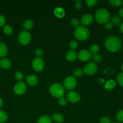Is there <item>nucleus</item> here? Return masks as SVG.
<instances>
[{
    "instance_id": "nucleus-1",
    "label": "nucleus",
    "mask_w": 123,
    "mask_h": 123,
    "mask_svg": "<svg viewBox=\"0 0 123 123\" xmlns=\"http://www.w3.org/2000/svg\"><path fill=\"white\" fill-rule=\"evenodd\" d=\"M121 40L116 36H110L105 41L106 48L112 52L118 51L121 49Z\"/></svg>"
},
{
    "instance_id": "nucleus-2",
    "label": "nucleus",
    "mask_w": 123,
    "mask_h": 123,
    "mask_svg": "<svg viewBox=\"0 0 123 123\" xmlns=\"http://www.w3.org/2000/svg\"><path fill=\"white\" fill-rule=\"evenodd\" d=\"M110 18V13L106 8H100L95 13V19L100 24H106L109 21Z\"/></svg>"
},
{
    "instance_id": "nucleus-3",
    "label": "nucleus",
    "mask_w": 123,
    "mask_h": 123,
    "mask_svg": "<svg viewBox=\"0 0 123 123\" xmlns=\"http://www.w3.org/2000/svg\"><path fill=\"white\" fill-rule=\"evenodd\" d=\"M90 31L84 26H79L75 29L74 31V36L76 39L80 41L87 40L90 37Z\"/></svg>"
},
{
    "instance_id": "nucleus-4",
    "label": "nucleus",
    "mask_w": 123,
    "mask_h": 123,
    "mask_svg": "<svg viewBox=\"0 0 123 123\" xmlns=\"http://www.w3.org/2000/svg\"><path fill=\"white\" fill-rule=\"evenodd\" d=\"M49 92L52 96L55 98H61L65 94V89L61 84L55 83L50 86Z\"/></svg>"
},
{
    "instance_id": "nucleus-5",
    "label": "nucleus",
    "mask_w": 123,
    "mask_h": 123,
    "mask_svg": "<svg viewBox=\"0 0 123 123\" xmlns=\"http://www.w3.org/2000/svg\"><path fill=\"white\" fill-rule=\"evenodd\" d=\"M31 35L28 31H22L18 36V41L22 45H27L31 42Z\"/></svg>"
},
{
    "instance_id": "nucleus-6",
    "label": "nucleus",
    "mask_w": 123,
    "mask_h": 123,
    "mask_svg": "<svg viewBox=\"0 0 123 123\" xmlns=\"http://www.w3.org/2000/svg\"><path fill=\"white\" fill-rule=\"evenodd\" d=\"M77 85V80L76 78L72 76L67 77L64 81V88L68 90H72L75 88Z\"/></svg>"
},
{
    "instance_id": "nucleus-7",
    "label": "nucleus",
    "mask_w": 123,
    "mask_h": 123,
    "mask_svg": "<svg viewBox=\"0 0 123 123\" xmlns=\"http://www.w3.org/2000/svg\"><path fill=\"white\" fill-rule=\"evenodd\" d=\"M27 90V86L24 82H18L14 86V93L18 96L24 94Z\"/></svg>"
},
{
    "instance_id": "nucleus-8",
    "label": "nucleus",
    "mask_w": 123,
    "mask_h": 123,
    "mask_svg": "<svg viewBox=\"0 0 123 123\" xmlns=\"http://www.w3.org/2000/svg\"><path fill=\"white\" fill-rule=\"evenodd\" d=\"M67 100L72 103H76L80 101V96L78 92L74 91H68L66 94Z\"/></svg>"
},
{
    "instance_id": "nucleus-9",
    "label": "nucleus",
    "mask_w": 123,
    "mask_h": 123,
    "mask_svg": "<svg viewBox=\"0 0 123 123\" xmlns=\"http://www.w3.org/2000/svg\"><path fill=\"white\" fill-rule=\"evenodd\" d=\"M97 70V66L95 62H91L86 64L84 68V72L87 75H92Z\"/></svg>"
},
{
    "instance_id": "nucleus-10",
    "label": "nucleus",
    "mask_w": 123,
    "mask_h": 123,
    "mask_svg": "<svg viewBox=\"0 0 123 123\" xmlns=\"http://www.w3.org/2000/svg\"><path fill=\"white\" fill-rule=\"evenodd\" d=\"M91 56H92V54H91L90 50H86V49H82L80 50L77 55V57L78 58V59L82 62H86L88 61L89 60H90Z\"/></svg>"
},
{
    "instance_id": "nucleus-11",
    "label": "nucleus",
    "mask_w": 123,
    "mask_h": 123,
    "mask_svg": "<svg viewBox=\"0 0 123 123\" xmlns=\"http://www.w3.org/2000/svg\"><path fill=\"white\" fill-rule=\"evenodd\" d=\"M32 68L35 71L38 72H41L44 68V61L41 58H36L32 61Z\"/></svg>"
},
{
    "instance_id": "nucleus-12",
    "label": "nucleus",
    "mask_w": 123,
    "mask_h": 123,
    "mask_svg": "<svg viewBox=\"0 0 123 123\" xmlns=\"http://www.w3.org/2000/svg\"><path fill=\"white\" fill-rule=\"evenodd\" d=\"M93 16L91 14L87 13L82 16L80 22L84 26H88L92 24V22H93Z\"/></svg>"
},
{
    "instance_id": "nucleus-13",
    "label": "nucleus",
    "mask_w": 123,
    "mask_h": 123,
    "mask_svg": "<svg viewBox=\"0 0 123 123\" xmlns=\"http://www.w3.org/2000/svg\"><path fill=\"white\" fill-rule=\"evenodd\" d=\"M26 82L30 86H35L38 83V78L34 74H30L26 78Z\"/></svg>"
},
{
    "instance_id": "nucleus-14",
    "label": "nucleus",
    "mask_w": 123,
    "mask_h": 123,
    "mask_svg": "<svg viewBox=\"0 0 123 123\" xmlns=\"http://www.w3.org/2000/svg\"><path fill=\"white\" fill-rule=\"evenodd\" d=\"M8 53V48L7 44L4 42H0V58H4Z\"/></svg>"
},
{
    "instance_id": "nucleus-15",
    "label": "nucleus",
    "mask_w": 123,
    "mask_h": 123,
    "mask_svg": "<svg viewBox=\"0 0 123 123\" xmlns=\"http://www.w3.org/2000/svg\"><path fill=\"white\" fill-rule=\"evenodd\" d=\"M117 86V82L113 79H109L106 82L105 85V89L107 91H111L114 90Z\"/></svg>"
},
{
    "instance_id": "nucleus-16",
    "label": "nucleus",
    "mask_w": 123,
    "mask_h": 123,
    "mask_svg": "<svg viewBox=\"0 0 123 123\" xmlns=\"http://www.w3.org/2000/svg\"><path fill=\"white\" fill-rule=\"evenodd\" d=\"M12 62L7 58H2L0 60V67L3 69H8L11 67Z\"/></svg>"
},
{
    "instance_id": "nucleus-17",
    "label": "nucleus",
    "mask_w": 123,
    "mask_h": 123,
    "mask_svg": "<svg viewBox=\"0 0 123 123\" xmlns=\"http://www.w3.org/2000/svg\"><path fill=\"white\" fill-rule=\"evenodd\" d=\"M77 58V54L74 50H70L66 54V59L70 62H73Z\"/></svg>"
},
{
    "instance_id": "nucleus-18",
    "label": "nucleus",
    "mask_w": 123,
    "mask_h": 123,
    "mask_svg": "<svg viewBox=\"0 0 123 123\" xmlns=\"http://www.w3.org/2000/svg\"><path fill=\"white\" fill-rule=\"evenodd\" d=\"M52 118L55 122L58 123H62L64 120V118L63 115L62 114H60V113H55V114H53Z\"/></svg>"
},
{
    "instance_id": "nucleus-19",
    "label": "nucleus",
    "mask_w": 123,
    "mask_h": 123,
    "mask_svg": "<svg viewBox=\"0 0 123 123\" xmlns=\"http://www.w3.org/2000/svg\"><path fill=\"white\" fill-rule=\"evenodd\" d=\"M54 13L55 16L59 18H62L65 15V11L64 10L63 8H61V7H57V8H55L54 10Z\"/></svg>"
},
{
    "instance_id": "nucleus-20",
    "label": "nucleus",
    "mask_w": 123,
    "mask_h": 123,
    "mask_svg": "<svg viewBox=\"0 0 123 123\" xmlns=\"http://www.w3.org/2000/svg\"><path fill=\"white\" fill-rule=\"evenodd\" d=\"M37 123H52V119L48 115H43L38 119Z\"/></svg>"
},
{
    "instance_id": "nucleus-21",
    "label": "nucleus",
    "mask_w": 123,
    "mask_h": 123,
    "mask_svg": "<svg viewBox=\"0 0 123 123\" xmlns=\"http://www.w3.org/2000/svg\"><path fill=\"white\" fill-rule=\"evenodd\" d=\"M23 25H24V27L25 30L28 31V30H30L33 27V22L30 19H27L24 22Z\"/></svg>"
},
{
    "instance_id": "nucleus-22",
    "label": "nucleus",
    "mask_w": 123,
    "mask_h": 123,
    "mask_svg": "<svg viewBox=\"0 0 123 123\" xmlns=\"http://www.w3.org/2000/svg\"><path fill=\"white\" fill-rule=\"evenodd\" d=\"M13 31L12 26L9 25H6L3 26V32L6 35H11Z\"/></svg>"
},
{
    "instance_id": "nucleus-23",
    "label": "nucleus",
    "mask_w": 123,
    "mask_h": 123,
    "mask_svg": "<svg viewBox=\"0 0 123 123\" xmlns=\"http://www.w3.org/2000/svg\"><path fill=\"white\" fill-rule=\"evenodd\" d=\"M8 119V115L4 111L0 110V123H5Z\"/></svg>"
},
{
    "instance_id": "nucleus-24",
    "label": "nucleus",
    "mask_w": 123,
    "mask_h": 123,
    "mask_svg": "<svg viewBox=\"0 0 123 123\" xmlns=\"http://www.w3.org/2000/svg\"><path fill=\"white\" fill-rule=\"evenodd\" d=\"M111 22L113 24V25H119L121 24V18L118 16H114L112 18Z\"/></svg>"
},
{
    "instance_id": "nucleus-25",
    "label": "nucleus",
    "mask_w": 123,
    "mask_h": 123,
    "mask_svg": "<svg viewBox=\"0 0 123 123\" xmlns=\"http://www.w3.org/2000/svg\"><path fill=\"white\" fill-rule=\"evenodd\" d=\"M99 46L97 44H93L90 46V52L91 54H96L99 51Z\"/></svg>"
},
{
    "instance_id": "nucleus-26",
    "label": "nucleus",
    "mask_w": 123,
    "mask_h": 123,
    "mask_svg": "<svg viewBox=\"0 0 123 123\" xmlns=\"http://www.w3.org/2000/svg\"><path fill=\"white\" fill-rule=\"evenodd\" d=\"M92 60L94 61L95 63H100L102 61V55H100V54H93L92 55Z\"/></svg>"
},
{
    "instance_id": "nucleus-27",
    "label": "nucleus",
    "mask_w": 123,
    "mask_h": 123,
    "mask_svg": "<svg viewBox=\"0 0 123 123\" xmlns=\"http://www.w3.org/2000/svg\"><path fill=\"white\" fill-rule=\"evenodd\" d=\"M84 70L81 68H77V69L74 70L73 72V75H74V78H80L84 74Z\"/></svg>"
},
{
    "instance_id": "nucleus-28",
    "label": "nucleus",
    "mask_w": 123,
    "mask_h": 123,
    "mask_svg": "<svg viewBox=\"0 0 123 123\" xmlns=\"http://www.w3.org/2000/svg\"><path fill=\"white\" fill-rule=\"evenodd\" d=\"M109 2L112 6L115 7H120L123 4V1L121 0H109Z\"/></svg>"
},
{
    "instance_id": "nucleus-29",
    "label": "nucleus",
    "mask_w": 123,
    "mask_h": 123,
    "mask_svg": "<svg viewBox=\"0 0 123 123\" xmlns=\"http://www.w3.org/2000/svg\"><path fill=\"white\" fill-rule=\"evenodd\" d=\"M14 78L19 82L22 81V80L24 78V74H23V73L20 71H16L15 72V73H14Z\"/></svg>"
},
{
    "instance_id": "nucleus-30",
    "label": "nucleus",
    "mask_w": 123,
    "mask_h": 123,
    "mask_svg": "<svg viewBox=\"0 0 123 123\" xmlns=\"http://www.w3.org/2000/svg\"><path fill=\"white\" fill-rule=\"evenodd\" d=\"M116 118L119 122L123 123V109L119 111L116 114Z\"/></svg>"
},
{
    "instance_id": "nucleus-31",
    "label": "nucleus",
    "mask_w": 123,
    "mask_h": 123,
    "mask_svg": "<svg viewBox=\"0 0 123 123\" xmlns=\"http://www.w3.org/2000/svg\"><path fill=\"white\" fill-rule=\"evenodd\" d=\"M117 80L119 85L123 87V72H121L118 74L117 77Z\"/></svg>"
},
{
    "instance_id": "nucleus-32",
    "label": "nucleus",
    "mask_w": 123,
    "mask_h": 123,
    "mask_svg": "<svg viewBox=\"0 0 123 123\" xmlns=\"http://www.w3.org/2000/svg\"><path fill=\"white\" fill-rule=\"evenodd\" d=\"M79 19L76 18H72V20H71V24L73 26H74V27H78L79 26Z\"/></svg>"
},
{
    "instance_id": "nucleus-33",
    "label": "nucleus",
    "mask_w": 123,
    "mask_h": 123,
    "mask_svg": "<svg viewBox=\"0 0 123 123\" xmlns=\"http://www.w3.org/2000/svg\"><path fill=\"white\" fill-rule=\"evenodd\" d=\"M85 3L88 7H93L96 6V4L97 3V0H86L85 1Z\"/></svg>"
},
{
    "instance_id": "nucleus-34",
    "label": "nucleus",
    "mask_w": 123,
    "mask_h": 123,
    "mask_svg": "<svg viewBox=\"0 0 123 123\" xmlns=\"http://www.w3.org/2000/svg\"><path fill=\"white\" fill-rule=\"evenodd\" d=\"M58 103L60 106H65L67 103V100L66 98L64 97H61V98H59Z\"/></svg>"
},
{
    "instance_id": "nucleus-35",
    "label": "nucleus",
    "mask_w": 123,
    "mask_h": 123,
    "mask_svg": "<svg viewBox=\"0 0 123 123\" xmlns=\"http://www.w3.org/2000/svg\"><path fill=\"white\" fill-rule=\"evenodd\" d=\"M69 46L70 49H72V50H74L78 47V43L74 40L71 41L69 43Z\"/></svg>"
},
{
    "instance_id": "nucleus-36",
    "label": "nucleus",
    "mask_w": 123,
    "mask_h": 123,
    "mask_svg": "<svg viewBox=\"0 0 123 123\" xmlns=\"http://www.w3.org/2000/svg\"><path fill=\"white\" fill-rule=\"evenodd\" d=\"M35 55H36L37 58H40L43 56V51L42 49H36L35 51Z\"/></svg>"
},
{
    "instance_id": "nucleus-37",
    "label": "nucleus",
    "mask_w": 123,
    "mask_h": 123,
    "mask_svg": "<svg viewBox=\"0 0 123 123\" xmlns=\"http://www.w3.org/2000/svg\"><path fill=\"white\" fill-rule=\"evenodd\" d=\"M100 123H111V120L109 117H104L100 120Z\"/></svg>"
},
{
    "instance_id": "nucleus-38",
    "label": "nucleus",
    "mask_w": 123,
    "mask_h": 123,
    "mask_svg": "<svg viewBox=\"0 0 123 123\" xmlns=\"http://www.w3.org/2000/svg\"><path fill=\"white\" fill-rule=\"evenodd\" d=\"M6 24V18L2 14H0V27L4 26Z\"/></svg>"
},
{
    "instance_id": "nucleus-39",
    "label": "nucleus",
    "mask_w": 123,
    "mask_h": 123,
    "mask_svg": "<svg viewBox=\"0 0 123 123\" xmlns=\"http://www.w3.org/2000/svg\"><path fill=\"white\" fill-rule=\"evenodd\" d=\"M82 7V3L80 1H76L75 2V8L76 9L79 10Z\"/></svg>"
},
{
    "instance_id": "nucleus-40",
    "label": "nucleus",
    "mask_w": 123,
    "mask_h": 123,
    "mask_svg": "<svg viewBox=\"0 0 123 123\" xmlns=\"http://www.w3.org/2000/svg\"><path fill=\"white\" fill-rule=\"evenodd\" d=\"M114 27V25L111 22H108L105 24V28L108 30H111Z\"/></svg>"
},
{
    "instance_id": "nucleus-41",
    "label": "nucleus",
    "mask_w": 123,
    "mask_h": 123,
    "mask_svg": "<svg viewBox=\"0 0 123 123\" xmlns=\"http://www.w3.org/2000/svg\"><path fill=\"white\" fill-rule=\"evenodd\" d=\"M119 14H120V17L123 18V7L120 8V10H119Z\"/></svg>"
},
{
    "instance_id": "nucleus-42",
    "label": "nucleus",
    "mask_w": 123,
    "mask_h": 123,
    "mask_svg": "<svg viewBox=\"0 0 123 123\" xmlns=\"http://www.w3.org/2000/svg\"><path fill=\"white\" fill-rule=\"evenodd\" d=\"M120 31L123 34V22H121V24H120Z\"/></svg>"
},
{
    "instance_id": "nucleus-43",
    "label": "nucleus",
    "mask_w": 123,
    "mask_h": 123,
    "mask_svg": "<svg viewBox=\"0 0 123 123\" xmlns=\"http://www.w3.org/2000/svg\"><path fill=\"white\" fill-rule=\"evenodd\" d=\"M2 105H3V100H2V98L0 97V109L2 108Z\"/></svg>"
},
{
    "instance_id": "nucleus-44",
    "label": "nucleus",
    "mask_w": 123,
    "mask_h": 123,
    "mask_svg": "<svg viewBox=\"0 0 123 123\" xmlns=\"http://www.w3.org/2000/svg\"><path fill=\"white\" fill-rule=\"evenodd\" d=\"M121 70H122L123 72V62L122 64H121Z\"/></svg>"
},
{
    "instance_id": "nucleus-45",
    "label": "nucleus",
    "mask_w": 123,
    "mask_h": 123,
    "mask_svg": "<svg viewBox=\"0 0 123 123\" xmlns=\"http://www.w3.org/2000/svg\"><path fill=\"white\" fill-rule=\"evenodd\" d=\"M120 123L119 122H113V123Z\"/></svg>"
}]
</instances>
